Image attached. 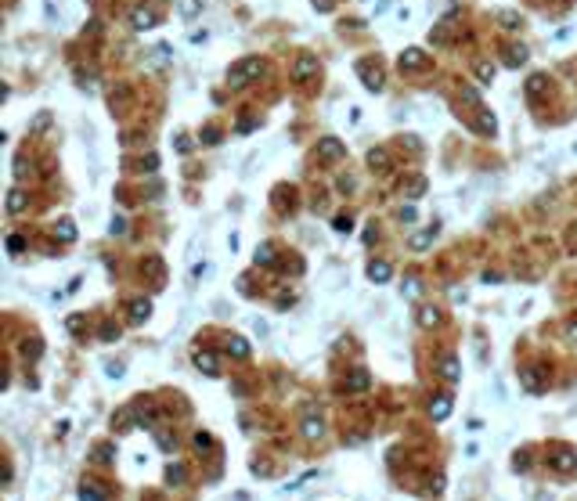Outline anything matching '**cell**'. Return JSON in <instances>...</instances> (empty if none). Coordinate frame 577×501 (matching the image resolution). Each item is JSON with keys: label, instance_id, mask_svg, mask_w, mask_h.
<instances>
[{"label": "cell", "instance_id": "cell-1", "mask_svg": "<svg viewBox=\"0 0 577 501\" xmlns=\"http://www.w3.org/2000/svg\"><path fill=\"white\" fill-rule=\"evenodd\" d=\"M253 76H260V58H249V62H242L238 69H231V76H227V80H231V83L238 87V83L253 80Z\"/></svg>", "mask_w": 577, "mask_h": 501}, {"label": "cell", "instance_id": "cell-2", "mask_svg": "<svg viewBox=\"0 0 577 501\" xmlns=\"http://www.w3.org/2000/svg\"><path fill=\"white\" fill-rule=\"evenodd\" d=\"M314 69H317V58H303V62H296L292 76H296V80H303V76H310Z\"/></svg>", "mask_w": 577, "mask_h": 501}, {"label": "cell", "instance_id": "cell-3", "mask_svg": "<svg viewBox=\"0 0 577 501\" xmlns=\"http://www.w3.org/2000/svg\"><path fill=\"white\" fill-rule=\"evenodd\" d=\"M368 278H372V281H386V278H390V267H386V263H372V267H368Z\"/></svg>", "mask_w": 577, "mask_h": 501}, {"label": "cell", "instance_id": "cell-4", "mask_svg": "<svg viewBox=\"0 0 577 501\" xmlns=\"http://www.w3.org/2000/svg\"><path fill=\"white\" fill-rule=\"evenodd\" d=\"M151 22H155V14H151V11H134V25H138V29H144Z\"/></svg>", "mask_w": 577, "mask_h": 501}, {"label": "cell", "instance_id": "cell-5", "mask_svg": "<svg viewBox=\"0 0 577 501\" xmlns=\"http://www.w3.org/2000/svg\"><path fill=\"white\" fill-rule=\"evenodd\" d=\"M321 151H325L328 159H336V155H339L343 148H339V141H332V137H328V141H321Z\"/></svg>", "mask_w": 577, "mask_h": 501}, {"label": "cell", "instance_id": "cell-6", "mask_svg": "<svg viewBox=\"0 0 577 501\" xmlns=\"http://www.w3.org/2000/svg\"><path fill=\"white\" fill-rule=\"evenodd\" d=\"M401 62H408V65H422V51H415V47H412V51H404V54H401Z\"/></svg>", "mask_w": 577, "mask_h": 501}, {"label": "cell", "instance_id": "cell-7", "mask_svg": "<svg viewBox=\"0 0 577 501\" xmlns=\"http://www.w3.org/2000/svg\"><path fill=\"white\" fill-rule=\"evenodd\" d=\"M195 11H199V4H195V0H180V14H184V18H191Z\"/></svg>", "mask_w": 577, "mask_h": 501}, {"label": "cell", "instance_id": "cell-8", "mask_svg": "<svg viewBox=\"0 0 577 501\" xmlns=\"http://www.w3.org/2000/svg\"><path fill=\"white\" fill-rule=\"evenodd\" d=\"M22 206H25V202H22V195H18V191H11V213H18Z\"/></svg>", "mask_w": 577, "mask_h": 501}, {"label": "cell", "instance_id": "cell-9", "mask_svg": "<svg viewBox=\"0 0 577 501\" xmlns=\"http://www.w3.org/2000/svg\"><path fill=\"white\" fill-rule=\"evenodd\" d=\"M199 368H209V372H213V368H217V361H213V357H209V354H206V357H202V354H199Z\"/></svg>", "mask_w": 577, "mask_h": 501}]
</instances>
